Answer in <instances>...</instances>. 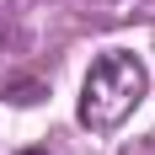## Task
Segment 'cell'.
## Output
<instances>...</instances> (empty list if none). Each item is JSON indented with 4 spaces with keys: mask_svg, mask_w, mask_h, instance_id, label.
<instances>
[{
    "mask_svg": "<svg viewBox=\"0 0 155 155\" xmlns=\"http://www.w3.org/2000/svg\"><path fill=\"white\" fill-rule=\"evenodd\" d=\"M144 86H150V75L134 54H102L80 86V123L96 128V134H112L144 102Z\"/></svg>",
    "mask_w": 155,
    "mask_h": 155,
    "instance_id": "cell-1",
    "label": "cell"
},
{
    "mask_svg": "<svg viewBox=\"0 0 155 155\" xmlns=\"http://www.w3.org/2000/svg\"><path fill=\"white\" fill-rule=\"evenodd\" d=\"M21 155H43V150H21Z\"/></svg>",
    "mask_w": 155,
    "mask_h": 155,
    "instance_id": "cell-2",
    "label": "cell"
}]
</instances>
